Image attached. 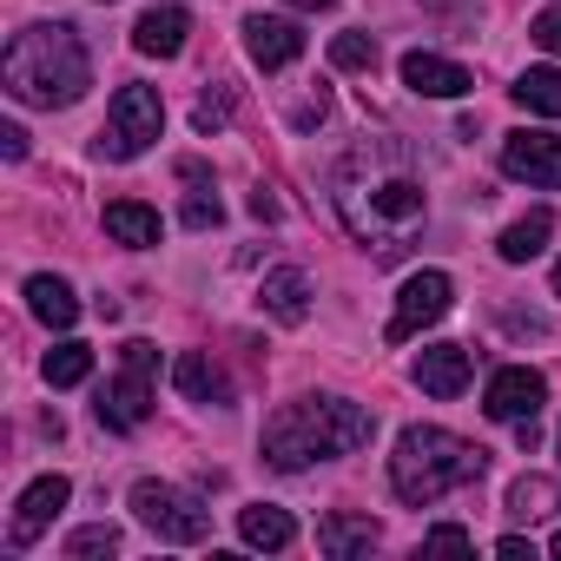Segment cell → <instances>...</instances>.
<instances>
[{
    "label": "cell",
    "mask_w": 561,
    "mask_h": 561,
    "mask_svg": "<svg viewBox=\"0 0 561 561\" xmlns=\"http://www.w3.org/2000/svg\"><path fill=\"white\" fill-rule=\"evenodd\" d=\"M159 133H165V100H159V87H119L113 106H106V126H100V159L126 165V159H139Z\"/></svg>",
    "instance_id": "cell-6"
},
{
    "label": "cell",
    "mask_w": 561,
    "mask_h": 561,
    "mask_svg": "<svg viewBox=\"0 0 561 561\" xmlns=\"http://www.w3.org/2000/svg\"><path fill=\"white\" fill-rule=\"evenodd\" d=\"M251 218H264V225H271V218H277V198H271V192H264V185H257V192H251Z\"/></svg>",
    "instance_id": "cell-34"
},
{
    "label": "cell",
    "mask_w": 561,
    "mask_h": 561,
    "mask_svg": "<svg viewBox=\"0 0 561 561\" xmlns=\"http://www.w3.org/2000/svg\"><path fill=\"white\" fill-rule=\"evenodd\" d=\"M257 311H264L271 324H305V318H311V277H305L298 264L264 271V285H257Z\"/></svg>",
    "instance_id": "cell-13"
},
{
    "label": "cell",
    "mask_w": 561,
    "mask_h": 561,
    "mask_svg": "<svg viewBox=\"0 0 561 561\" xmlns=\"http://www.w3.org/2000/svg\"><path fill=\"white\" fill-rule=\"evenodd\" d=\"M548 554H554V561H561V535H554V541H548Z\"/></svg>",
    "instance_id": "cell-36"
},
{
    "label": "cell",
    "mask_w": 561,
    "mask_h": 561,
    "mask_svg": "<svg viewBox=\"0 0 561 561\" xmlns=\"http://www.w3.org/2000/svg\"><path fill=\"white\" fill-rule=\"evenodd\" d=\"M331 205H337L344 231L364 238L377 257H403L430 218V185L403 139H357L331 165Z\"/></svg>",
    "instance_id": "cell-1"
},
{
    "label": "cell",
    "mask_w": 561,
    "mask_h": 561,
    "mask_svg": "<svg viewBox=\"0 0 561 561\" xmlns=\"http://www.w3.org/2000/svg\"><path fill=\"white\" fill-rule=\"evenodd\" d=\"M541 397H548V383H541V370H528V364H508V370H495L489 377V390H482V410L495 416V423H528V416H541Z\"/></svg>",
    "instance_id": "cell-9"
},
{
    "label": "cell",
    "mask_w": 561,
    "mask_h": 561,
    "mask_svg": "<svg viewBox=\"0 0 561 561\" xmlns=\"http://www.w3.org/2000/svg\"><path fill=\"white\" fill-rule=\"evenodd\" d=\"M495 554H502V561H522V554L535 561V541H528V535H502V541H495Z\"/></svg>",
    "instance_id": "cell-32"
},
{
    "label": "cell",
    "mask_w": 561,
    "mask_h": 561,
    "mask_svg": "<svg viewBox=\"0 0 561 561\" xmlns=\"http://www.w3.org/2000/svg\"><path fill=\"white\" fill-rule=\"evenodd\" d=\"M244 54H251L264 73H285V67L305 54V27L285 21V14H251V21H244Z\"/></svg>",
    "instance_id": "cell-12"
},
{
    "label": "cell",
    "mask_w": 561,
    "mask_h": 561,
    "mask_svg": "<svg viewBox=\"0 0 561 561\" xmlns=\"http://www.w3.org/2000/svg\"><path fill=\"white\" fill-rule=\"evenodd\" d=\"M423 548H449V554H469V548H476V535H469V528H456V522H443V528H430V535H423Z\"/></svg>",
    "instance_id": "cell-30"
},
{
    "label": "cell",
    "mask_w": 561,
    "mask_h": 561,
    "mask_svg": "<svg viewBox=\"0 0 561 561\" xmlns=\"http://www.w3.org/2000/svg\"><path fill=\"white\" fill-rule=\"evenodd\" d=\"M331 67L370 73V67H377V41H370V34H337V41H331Z\"/></svg>",
    "instance_id": "cell-28"
},
{
    "label": "cell",
    "mask_w": 561,
    "mask_h": 561,
    "mask_svg": "<svg viewBox=\"0 0 561 561\" xmlns=\"http://www.w3.org/2000/svg\"><path fill=\"white\" fill-rule=\"evenodd\" d=\"M106 238H119L126 251H146V244H159V211L139 205V198H113L106 205Z\"/></svg>",
    "instance_id": "cell-21"
},
{
    "label": "cell",
    "mask_w": 561,
    "mask_h": 561,
    "mask_svg": "<svg viewBox=\"0 0 561 561\" xmlns=\"http://www.w3.org/2000/svg\"><path fill=\"white\" fill-rule=\"evenodd\" d=\"M482 469H489V449L462 443L456 430L416 423V430H403V436H397V456H390V489H397L403 502L430 508V502H443L449 489L476 482Z\"/></svg>",
    "instance_id": "cell-4"
},
{
    "label": "cell",
    "mask_w": 561,
    "mask_h": 561,
    "mask_svg": "<svg viewBox=\"0 0 561 561\" xmlns=\"http://www.w3.org/2000/svg\"><path fill=\"white\" fill-rule=\"evenodd\" d=\"M41 377H47L54 390H73V383H87V377H93V351L67 337V344H54V351H47V364H41Z\"/></svg>",
    "instance_id": "cell-25"
},
{
    "label": "cell",
    "mask_w": 561,
    "mask_h": 561,
    "mask_svg": "<svg viewBox=\"0 0 561 561\" xmlns=\"http://www.w3.org/2000/svg\"><path fill=\"white\" fill-rule=\"evenodd\" d=\"M185 34H192V14H185V8H152V14H139L133 47H139L146 60H172V54L185 47Z\"/></svg>",
    "instance_id": "cell-17"
},
{
    "label": "cell",
    "mask_w": 561,
    "mask_h": 561,
    "mask_svg": "<svg viewBox=\"0 0 561 561\" xmlns=\"http://www.w3.org/2000/svg\"><path fill=\"white\" fill-rule=\"evenodd\" d=\"M67 495H73L67 476H41V482H27L21 502H14V528H8V541H14V548H34V541L47 535V522L67 508Z\"/></svg>",
    "instance_id": "cell-11"
},
{
    "label": "cell",
    "mask_w": 561,
    "mask_h": 561,
    "mask_svg": "<svg viewBox=\"0 0 561 561\" xmlns=\"http://www.w3.org/2000/svg\"><path fill=\"white\" fill-rule=\"evenodd\" d=\"M152 370H159V351L146 344V337H133L126 351H119V377L100 390V423L113 430V436H133L146 416H152V403H159V390H152Z\"/></svg>",
    "instance_id": "cell-5"
},
{
    "label": "cell",
    "mask_w": 561,
    "mask_h": 561,
    "mask_svg": "<svg viewBox=\"0 0 561 561\" xmlns=\"http://www.w3.org/2000/svg\"><path fill=\"white\" fill-rule=\"evenodd\" d=\"M377 436V416L351 397H298L264 423V462L271 469H311L331 456H351Z\"/></svg>",
    "instance_id": "cell-2"
},
{
    "label": "cell",
    "mask_w": 561,
    "mask_h": 561,
    "mask_svg": "<svg viewBox=\"0 0 561 561\" xmlns=\"http://www.w3.org/2000/svg\"><path fill=\"white\" fill-rule=\"evenodd\" d=\"M179 179H185V185H198V192H185V211H179V218H185L192 231L218 225V218H225V205H218V198L205 192V165H198V159H179Z\"/></svg>",
    "instance_id": "cell-26"
},
{
    "label": "cell",
    "mask_w": 561,
    "mask_h": 561,
    "mask_svg": "<svg viewBox=\"0 0 561 561\" xmlns=\"http://www.w3.org/2000/svg\"><path fill=\"white\" fill-rule=\"evenodd\" d=\"M0 80L21 106H73L87 87H93V60L80 47V34L67 21H41V27H21L0 54Z\"/></svg>",
    "instance_id": "cell-3"
},
{
    "label": "cell",
    "mask_w": 561,
    "mask_h": 561,
    "mask_svg": "<svg viewBox=\"0 0 561 561\" xmlns=\"http://www.w3.org/2000/svg\"><path fill=\"white\" fill-rule=\"evenodd\" d=\"M383 541V528L370 522V515H324L318 522V548L331 554V561H357V554H370Z\"/></svg>",
    "instance_id": "cell-18"
},
{
    "label": "cell",
    "mask_w": 561,
    "mask_h": 561,
    "mask_svg": "<svg viewBox=\"0 0 561 561\" xmlns=\"http://www.w3.org/2000/svg\"><path fill=\"white\" fill-rule=\"evenodd\" d=\"M502 172L561 192V139H554V133H528V126L508 133V139H502Z\"/></svg>",
    "instance_id": "cell-10"
},
{
    "label": "cell",
    "mask_w": 561,
    "mask_h": 561,
    "mask_svg": "<svg viewBox=\"0 0 561 561\" xmlns=\"http://www.w3.org/2000/svg\"><path fill=\"white\" fill-rule=\"evenodd\" d=\"M172 383H179V397H192V403H231V383H225V370H218L205 351H185V357L172 364Z\"/></svg>",
    "instance_id": "cell-20"
},
{
    "label": "cell",
    "mask_w": 561,
    "mask_h": 561,
    "mask_svg": "<svg viewBox=\"0 0 561 561\" xmlns=\"http://www.w3.org/2000/svg\"><path fill=\"white\" fill-rule=\"evenodd\" d=\"M225 119H231V87H211V93L198 100V113H192V126H198V133H218Z\"/></svg>",
    "instance_id": "cell-29"
},
{
    "label": "cell",
    "mask_w": 561,
    "mask_h": 561,
    "mask_svg": "<svg viewBox=\"0 0 561 561\" xmlns=\"http://www.w3.org/2000/svg\"><path fill=\"white\" fill-rule=\"evenodd\" d=\"M508 93H515V106H528L541 119H561V67H528Z\"/></svg>",
    "instance_id": "cell-24"
},
{
    "label": "cell",
    "mask_w": 561,
    "mask_h": 561,
    "mask_svg": "<svg viewBox=\"0 0 561 561\" xmlns=\"http://www.w3.org/2000/svg\"><path fill=\"white\" fill-rule=\"evenodd\" d=\"M403 87L410 93H423V100H462L476 80H469V67H456V60H443V54H403Z\"/></svg>",
    "instance_id": "cell-15"
},
{
    "label": "cell",
    "mask_w": 561,
    "mask_h": 561,
    "mask_svg": "<svg viewBox=\"0 0 561 561\" xmlns=\"http://www.w3.org/2000/svg\"><path fill=\"white\" fill-rule=\"evenodd\" d=\"M0 152H8V159H27V133H21V126H0Z\"/></svg>",
    "instance_id": "cell-33"
},
{
    "label": "cell",
    "mask_w": 561,
    "mask_h": 561,
    "mask_svg": "<svg viewBox=\"0 0 561 561\" xmlns=\"http://www.w3.org/2000/svg\"><path fill=\"white\" fill-rule=\"evenodd\" d=\"M528 41H535V47H548V54H561V8H548V14L528 27Z\"/></svg>",
    "instance_id": "cell-31"
},
{
    "label": "cell",
    "mask_w": 561,
    "mask_h": 561,
    "mask_svg": "<svg viewBox=\"0 0 561 561\" xmlns=\"http://www.w3.org/2000/svg\"><path fill=\"white\" fill-rule=\"evenodd\" d=\"M456 305V285H449V271H416L410 285H403V298H397V311H390V344H410V337H423L443 311Z\"/></svg>",
    "instance_id": "cell-8"
},
{
    "label": "cell",
    "mask_w": 561,
    "mask_h": 561,
    "mask_svg": "<svg viewBox=\"0 0 561 561\" xmlns=\"http://www.w3.org/2000/svg\"><path fill=\"white\" fill-rule=\"evenodd\" d=\"M554 502H561V489H554V476H515V489H508V515L515 522H548L554 515Z\"/></svg>",
    "instance_id": "cell-23"
},
{
    "label": "cell",
    "mask_w": 561,
    "mask_h": 561,
    "mask_svg": "<svg viewBox=\"0 0 561 561\" xmlns=\"http://www.w3.org/2000/svg\"><path fill=\"white\" fill-rule=\"evenodd\" d=\"M291 8H305V14H318V8H337V0H291Z\"/></svg>",
    "instance_id": "cell-35"
},
{
    "label": "cell",
    "mask_w": 561,
    "mask_h": 561,
    "mask_svg": "<svg viewBox=\"0 0 561 561\" xmlns=\"http://www.w3.org/2000/svg\"><path fill=\"white\" fill-rule=\"evenodd\" d=\"M133 515L159 535V541H172V548H192V541H205L211 535V508L198 502V495H185V489H172V482H133Z\"/></svg>",
    "instance_id": "cell-7"
},
{
    "label": "cell",
    "mask_w": 561,
    "mask_h": 561,
    "mask_svg": "<svg viewBox=\"0 0 561 561\" xmlns=\"http://www.w3.org/2000/svg\"><path fill=\"white\" fill-rule=\"evenodd\" d=\"M100 554H119V528L113 522H93V528L67 535V561H100Z\"/></svg>",
    "instance_id": "cell-27"
},
{
    "label": "cell",
    "mask_w": 561,
    "mask_h": 561,
    "mask_svg": "<svg viewBox=\"0 0 561 561\" xmlns=\"http://www.w3.org/2000/svg\"><path fill=\"white\" fill-rule=\"evenodd\" d=\"M554 298H561V264H554Z\"/></svg>",
    "instance_id": "cell-37"
},
{
    "label": "cell",
    "mask_w": 561,
    "mask_h": 561,
    "mask_svg": "<svg viewBox=\"0 0 561 561\" xmlns=\"http://www.w3.org/2000/svg\"><path fill=\"white\" fill-rule=\"evenodd\" d=\"M27 311H34L47 331H73V324H80V298H73L67 277H54V271H34V277H27Z\"/></svg>",
    "instance_id": "cell-16"
},
{
    "label": "cell",
    "mask_w": 561,
    "mask_h": 561,
    "mask_svg": "<svg viewBox=\"0 0 561 561\" xmlns=\"http://www.w3.org/2000/svg\"><path fill=\"white\" fill-rule=\"evenodd\" d=\"M554 238V211L548 205H535L528 218H515L502 238H495V251H502V264H528V257H541V244Z\"/></svg>",
    "instance_id": "cell-22"
},
{
    "label": "cell",
    "mask_w": 561,
    "mask_h": 561,
    "mask_svg": "<svg viewBox=\"0 0 561 561\" xmlns=\"http://www.w3.org/2000/svg\"><path fill=\"white\" fill-rule=\"evenodd\" d=\"M469 370H476V364H469V351H462V344H430V351L416 357V370H410V377H416V390H423V397L449 403V397H462V390H469Z\"/></svg>",
    "instance_id": "cell-14"
},
{
    "label": "cell",
    "mask_w": 561,
    "mask_h": 561,
    "mask_svg": "<svg viewBox=\"0 0 561 561\" xmlns=\"http://www.w3.org/2000/svg\"><path fill=\"white\" fill-rule=\"evenodd\" d=\"M238 535H244V548L277 554V548L298 541V522H291L285 508H271V502H251V508H238Z\"/></svg>",
    "instance_id": "cell-19"
}]
</instances>
